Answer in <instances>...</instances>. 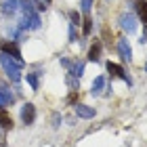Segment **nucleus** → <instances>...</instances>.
<instances>
[{
	"label": "nucleus",
	"mask_w": 147,
	"mask_h": 147,
	"mask_svg": "<svg viewBox=\"0 0 147 147\" xmlns=\"http://www.w3.org/2000/svg\"><path fill=\"white\" fill-rule=\"evenodd\" d=\"M118 53H120V57H122V61H132V49H130V44H128V40L126 38H120L118 40Z\"/></svg>",
	"instance_id": "6"
},
{
	"label": "nucleus",
	"mask_w": 147,
	"mask_h": 147,
	"mask_svg": "<svg viewBox=\"0 0 147 147\" xmlns=\"http://www.w3.org/2000/svg\"><path fill=\"white\" fill-rule=\"evenodd\" d=\"M90 32H92V19L86 17L84 19V36H90Z\"/></svg>",
	"instance_id": "16"
},
{
	"label": "nucleus",
	"mask_w": 147,
	"mask_h": 147,
	"mask_svg": "<svg viewBox=\"0 0 147 147\" xmlns=\"http://www.w3.org/2000/svg\"><path fill=\"white\" fill-rule=\"evenodd\" d=\"M13 103H15V95L6 86H0V107H9Z\"/></svg>",
	"instance_id": "10"
},
{
	"label": "nucleus",
	"mask_w": 147,
	"mask_h": 147,
	"mask_svg": "<svg viewBox=\"0 0 147 147\" xmlns=\"http://www.w3.org/2000/svg\"><path fill=\"white\" fill-rule=\"evenodd\" d=\"M36 2H42V4H46V6H49V4H51V0H36Z\"/></svg>",
	"instance_id": "21"
},
{
	"label": "nucleus",
	"mask_w": 147,
	"mask_h": 147,
	"mask_svg": "<svg viewBox=\"0 0 147 147\" xmlns=\"http://www.w3.org/2000/svg\"><path fill=\"white\" fill-rule=\"evenodd\" d=\"M0 11H2V15L6 17H13L19 13V0H2L0 2Z\"/></svg>",
	"instance_id": "5"
},
{
	"label": "nucleus",
	"mask_w": 147,
	"mask_h": 147,
	"mask_svg": "<svg viewBox=\"0 0 147 147\" xmlns=\"http://www.w3.org/2000/svg\"><path fill=\"white\" fill-rule=\"evenodd\" d=\"M74 111H76V116L78 118H84V120H90V118H95V107H88V105H84V103H76L74 105Z\"/></svg>",
	"instance_id": "7"
},
{
	"label": "nucleus",
	"mask_w": 147,
	"mask_h": 147,
	"mask_svg": "<svg viewBox=\"0 0 147 147\" xmlns=\"http://www.w3.org/2000/svg\"><path fill=\"white\" fill-rule=\"evenodd\" d=\"M34 120H36V107H34V103H25L21 107V122L25 126H30V124H34Z\"/></svg>",
	"instance_id": "4"
},
{
	"label": "nucleus",
	"mask_w": 147,
	"mask_h": 147,
	"mask_svg": "<svg viewBox=\"0 0 147 147\" xmlns=\"http://www.w3.org/2000/svg\"><path fill=\"white\" fill-rule=\"evenodd\" d=\"M0 128L2 130H11L13 128V118L9 116V111L4 107H0Z\"/></svg>",
	"instance_id": "13"
},
{
	"label": "nucleus",
	"mask_w": 147,
	"mask_h": 147,
	"mask_svg": "<svg viewBox=\"0 0 147 147\" xmlns=\"http://www.w3.org/2000/svg\"><path fill=\"white\" fill-rule=\"evenodd\" d=\"M0 141H4V137H2V132H0Z\"/></svg>",
	"instance_id": "22"
},
{
	"label": "nucleus",
	"mask_w": 147,
	"mask_h": 147,
	"mask_svg": "<svg viewBox=\"0 0 147 147\" xmlns=\"http://www.w3.org/2000/svg\"><path fill=\"white\" fill-rule=\"evenodd\" d=\"M135 11H137L139 21L147 23V0H135Z\"/></svg>",
	"instance_id": "11"
},
{
	"label": "nucleus",
	"mask_w": 147,
	"mask_h": 147,
	"mask_svg": "<svg viewBox=\"0 0 147 147\" xmlns=\"http://www.w3.org/2000/svg\"><path fill=\"white\" fill-rule=\"evenodd\" d=\"M120 28H122L126 34H135L137 28H139V23H137V15H135V13L124 11L122 15H120Z\"/></svg>",
	"instance_id": "2"
},
{
	"label": "nucleus",
	"mask_w": 147,
	"mask_h": 147,
	"mask_svg": "<svg viewBox=\"0 0 147 147\" xmlns=\"http://www.w3.org/2000/svg\"><path fill=\"white\" fill-rule=\"evenodd\" d=\"M25 80H28L30 88L34 90V92L40 88V74H38V71H30V74H25Z\"/></svg>",
	"instance_id": "14"
},
{
	"label": "nucleus",
	"mask_w": 147,
	"mask_h": 147,
	"mask_svg": "<svg viewBox=\"0 0 147 147\" xmlns=\"http://www.w3.org/2000/svg\"><path fill=\"white\" fill-rule=\"evenodd\" d=\"M69 42H76V28L69 25Z\"/></svg>",
	"instance_id": "20"
},
{
	"label": "nucleus",
	"mask_w": 147,
	"mask_h": 147,
	"mask_svg": "<svg viewBox=\"0 0 147 147\" xmlns=\"http://www.w3.org/2000/svg\"><path fill=\"white\" fill-rule=\"evenodd\" d=\"M59 124H61V113L55 111L53 113V128H59Z\"/></svg>",
	"instance_id": "18"
},
{
	"label": "nucleus",
	"mask_w": 147,
	"mask_h": 147,
	"mask_svg": "<svg viewBox=\"0 0 147 147\" xmlns=\"http://www.w3.org/2000/svg\"><path fill=\"white\" fill-rule=\"evenodd\" d=\"M145 71H147V63H145Z\"/></svg>",
	"instance_id": "23"
},
{
	"label": "nucleus",
	"mask_w": 147,
	"mask_h": 147,
	"mask_svg": "<svg viewBox=\"0 0 147 147\" xmlns=\"http://www.w3.org/2000/svg\"><path fill=\"white\" fill-rule=\"evenodd\" d=\"M105 86H107V80H105V76H97L95 80H92V86H90V95H92V97H99V95H103Z\"/></svg>",
	"instance_id": "9"
},
{
	"label": "nucleus",
	"mask_w": 147,
	"mask_h": 147,
	"mask_svg": "<svg viewBox=\"0 0 147 147\" xmlns=\"http://www.w3.org/2000/svg\"><path fill=\"white\" fill-rule=\"evenodd\" d=\"M84 67H86V63H84V61H76V63H71L69 74H71V76L76 78V80H80V78L84 76Z\"/></svg>",
	"instance_id": "15"
},
{
	"label": "nucleus",
	"mask_w": 147,
	"mask_h": 147,
	"mask_svg": "<svg viewBox=\"0 0 147 147\" xmlns=\"http://www.w3.org/2000/svg\"><path fill=\"white\" fill-rule=\"evenodd\" d=\"M69 19H71V23H69V25H74V28H76V25H80V15H78L76 11H71V13H69Z\"/></svg>",
	"instance_id": "17"
},
{
	"label": "nucleus",
	"mask_w": 147,
	"mask_h": 147,
	"mask_svg": "<svg viewBox=\"0 0 147 147\" xmlns=\"http://www.w3.org/2000/svg\"><path fill=\"white\" fill-rule=\"evenodd\" d=\"M90 9H92V0H82V11L88 15L90 13Z\"/></svg>",
	"instance_id": "19"
},
{
	"label": "nucleus",
	"mask_w": 147,
	"mask_h": 147,
	"mask_svg": "<svg viewBox=\"0 0 147 147\" xmlns=\"http://www.w3.org/2000/svg\"><path fill=\"white\" fill-rule=\"evenodd\" d=\"M2 53H6V55H11V57L15 59L17 63H21V65H23V57H21V51L17 49V44H15V42H6V44H2Z\"/></svg>",
	"instance_id": "8"
},
{
	"label": "nucleus",
	"mask_w": 147,
	"mask_h": 147,
	"mask_svg": "<svg viewBox=\"0 0 147 147\" xmlns=\"http://www.w3.org/2000/svg\"><path fill=\"white\" fill-rule=\"evenodd\" d=\"M101 49H103V44L99 42V40H95V42L90 44V49H88V61H99L101 59Z\"/></svg>",
	"instance_id": "12"
},
{
	"label": "nucleus",
	"mask_w": 147,
	"mask_h": 147,
	"mask_svg": "<svg viewBox=\"0 0 147 147\" xmlns=\"http://www.w3.org/2000/svg\"><path fill=\"white\" fill-rule=\"evenodd\" d=\"M107 71L111 74V76H116V78H122L128 86H132V80L126 76V71H124V67L120 63H113V61H107Z\"/></svg>",
	"instance_id": "3"
},
{
	"label": "nucleus",
	"mask_w": 147,
	"mask_h": 147,
	"mask_svg": "<svg viewBox=\"0 0 147 147\" xmlns=\"http://www.w3.org/2000/svg\"><path fill=\"white\" fill-rule=\"evenodd\" d=\"M0 65H2L4 74L9 76V80H11L13 84L21 82V69H23V65L17 63L11 55H6V53H2V51H0Z\"/></svg>",
	"instance_id": "1"
}]
</instances>
